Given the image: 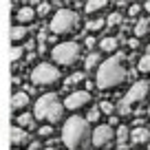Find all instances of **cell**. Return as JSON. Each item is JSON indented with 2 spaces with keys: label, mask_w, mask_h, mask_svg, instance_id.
Listing matches in <instances>:
<instances>
[{
  "label": "cell",
  "mask_w": 150,
  "mask_h": 150,
  "mask_svg": "<svg viewBox=\"0 0 150 150\" xmlns=\"http://www.w3.org/2000/svg\"><path fill=\"white\" fill-rule=\"evenodd\" d=\"M128 57H130V53H117V55L108 57L99 64L97 80H95L99 91H110L128 80V71L124 66V60H128Z\"/></svg>",
  "instance_id": "obj_1"
},
{
  "label": "cell",
  "mask_w": 150,
  "mask_h": 150,
  "mask_svg": "<svg viewBox=\"0 0 150 150\" xmlns=\"http://www.w3.org/2000/svg\"><path fill=\"white\" fill-rule=\"evenodd\" d=\"M62 141L69 150H88L91 146V126L86 124L84 117L73 115L66 119L64 128H62Z\"/></svg>",
  "instance_id": "obj_2"
},
{
  "label": "cell",
  "mask_w": 150,
  "mask_h": 150,
  "mask_svg": "<svg viewBox=\"0 0 150 150\" xmlns=\"http://www.w3.org/2000/svg\"><path fill=\"white\" fill-rule=\"evenodd\" d=\"M64 117V104L57 99L55 93H44L38 97L35 108H33V119H44L49 124H57Z\"/></svg>",
  "instance_id": "obj_3"
},
{
  "label": "cell",
  "mask_w": 150,
  "mask_h": 150,
  "mask_svg": "<svg viewBox=\"0 0 150 150\" xmlns=\"http://www.w3.org/2000/svg\"><path fill=\"white\" fill-rule=\"evenodd\" d=\"M80 27V16L73 9H60L55 11V16L49 22V29L53 31V35H71L77 31Z\"/></svg>",
  "instance_id": "obj_4"
},
{
  "label": "cell",
  "mask_w": 150,
  "mask_h": 150,
  "mask_svg": "<svg viewBox=\"0 0 150 150\" xmlns=\"http://www.w3.org/2000/svg\"><path fill=\"white\" fill-rule=\"evenodd\" d=\"M82 55V47L77 42H57L51 49V57L60 66H73Z\"/></svg>",
  "instance_id": "obj_5"
},
{
  "label": "cell",
  "mask_w": 150,
  "mask_h": 150,
  "mask_svg": "<svg viewBox=\"0 0 150 150\" xmlns=\"http://www.w3.org/2000/svg\"><path fill=\"white\" fill-rule=\"evenodd\" d=\"M60 71L55 64H49V62H40L35 69L31 71V82L33 86H55L60 82Z\"/></svg>",
  "instance_id": "obj_6"
},
{
  "label": "cell",
  "mask_w": 150,
  "mask_h": 150,
  "mask_svg": "<svg viewBox=\"0 0 150 150\" xmlns=\"http://www.w3.org/2000/svg\"><path fill=\"white\" fill-rule=\"evenodd\" d=\"M112 141H115V130H112L108 124H99V126L91 132V144L97 150H104V148H108V146H112Z\"/></svg>",
  "instance_id": "obj_7"
},
{
  "label": "cell",
  "mask_w": 150,
  "mask_h": 150,
  "mask_svg": "<svg viewBox=\"0 0 150 150\" xmlns=\"http://www.w3.org/2000/svg\"><path fill=\"white\" fill-rule=\"evenodd\" d=\"M148 91H150L148 82H132V88H128V93L124 95L122 104L128 106V108H132V104H144Z\"/></svg>",
  "instance_id": "obj_8"
},
{
  "label": "cell",
  "mask_w": 150,
  "mask_h": 150,
  "mask_svg": "<svg viewBox=\"0 0 150 150\" xmlns=\"http://www.w3.org/2000/svg\"><path fill=\"white\" fill-rule=\"evenodd\" d=\"M62 104H64V110H80V108H84V106L91 104V93L88 91H75V93H71Z\"/></svg>",
  "instance_id": "obj_9"
},
{
  "label": "cell",
  "mask_w": 150,
  "mask_h": 150,
  "mask_svg": "<svg viewBox=\"0 0 150 150\" xmlns=\"http://www.w3.org/2000/svg\"><path fill=\"white\" fill-rule=\"evenodd\" d=\"M31 135H29L27 130H22V128H18V126H13L11 128V146H16V148H27L29 144H31Z\"/></svg>",
  "instance_id": "obj_10"
},
{
  "label": "cell",
  "mask_w": 150,
  "mask_h": 150,
  "mask_svg": "<svg viewBox=\"0 0 150 150\" xmlns=\"http://www.w3.org/2000/svg\"><path fill=\"white\" fill-rule=\"evenodd\" d=\"M16 20H18L20 27H27V24H31L33 20H35V9H31L29 5L20 7V9L16 11Z\"/></svg>",
  "instance_id": "obj_11"
},
{
  "label": "cell",
  "mask_w": 150,
  "mask_h": 150,
  "mask_svg": "<svg viewBox=\"0 0 150 150\" xmlns=\"http://www.w3.org/2000/svg\"><path fill=\"white\" fill-rule=\"evenodd\" d=\"M130 141L135 146H146L150 141V130L146 126H139V128H132L130 130Z\"/></svg>",
  "instance_id": "obj_12"
},
{
  "label": "cell",
  "mask_w": 150,
  "mask_h": 150,
  "mask_svg": "<svg viewBox=\"0 0 150 150\" xmlns=\"http://www.w3.org/2000/svg\"><path fill=\"white\" fill-rule=\"evenodd\" d=\"M29 102H31V97H29L24 91H18V93H13V97H11V108L24 112V108L29 106Z\"/></svg>",
  "instance_id": "obj_13"
},
{
  "label": "cell",
  "mask_w": 150,
  "mask_h": 150,
  "mask_svg": "<svg viewBox=\"0 0 150 150\" xmlns=\"http://www.w3.org/2000/svg\"><path fill=\"white\" fill-rule=\"evenodd\" d=\"M16 126L29 132L31 128H35V119H33V115H31V112H27V110H24V112H20L18 117H16Z\"/></svg>",
  "instance_id": "obj_14"
},
{
  "label": "cell",
  "mask_w": 150,
  "mask_h": 150,
  "mask_svg": "<svg viewBox=\"0 0 150 150\" xmlns=\"http://www.w3.org/2000/svg\"><path fill=\"white\" fill-rule=\"evenodd\" d=\"M117 47H119V42H117V38H112V35H106L104 40H99V49L104 53H115Z\"/></svg>",
  "instance_id": "obj_15"
},
{
  "label": "cell",
  "mask_w": 150,
  "mask_h": 150,
  "mask_svg": "<svg viewBox=\"0 0 150 150\" xmlns=\"http://www.w3.org/2000/svg\"><path fill=\"white\" fill-rule=\"evenodd\" d=\"M148 33H150V18H139L135 24V38L139 40V38L148 35Z\"/></svg>",
  "instance_id": "obj_16"
},
{
  "label": "cell",
  "mask_w": 150,
  "mask_h": 150,
  "mask_svg": "<svg viewBox=\"0 0 150 150\" xmlns=\"http://www.w3.org/2000/svg\"><path fill=\"white\" fill-rule=\"evenodd\" d=\"M128 139H130V130H128V126H119L117 128V132H115V141H117V146L119 148H124V146L128 144Z\"/></svg>",
  "instance_id": "obj_17"
},
{
  "label": "cell",
  "mask_w": 150,
  "mask_h": 150,
  "mask_svg": "<svg viewBox=\"0 0 150 150\" xmlns=\"http://www.w3.org/2000/svg\"><path fill=\"white\" fill-rule=\"evenodd\" d=\"M106 7H108V0H88L84 5V9H86V13H97V11L106 9Z\"/></svg>",
  "instance_id": "obj_18"
},
{
  "label": "cell",
  "mask_w": 150,
  "mask_h": 150,
  "mask_svg": "<svg viewBox=\"0 0 150 150\" xmlns=\"http://www.w3.org/2000/svg\"><path fill=\"white\" fill-rule=\"evenodd\" d=\"M102 64V53H88V55H86V60H84V69L86 71H93L95 66H99Z\"/></svg>",
  "instance_id": "obj_19"
},
{
  "label": "cell",
  "mask_w": 150,
  "mask_h": 150,
  "mask_svg": "<svg viewBox=\"0 0 150 150\" xmlns=\"http://www.w3.org/2000/svg\"><path fill=\"white\" fill-rule=\"evenodd\" d=\"M84 77H86L84 73H73V75H69V77L64 80V88H73V86H77L80 82H84Z\"/></svg>",
  "instance_id": "obj_20"
},
{
  "label": "cell",
  "mask_w": 150,
  "mask_h": 150,
  "mask_svg": "<svg viewBox=\"0 0 150 150\" xmlns=\"http://www.w3.org/2000/svg\"><path fill=\"white\" fill-rule=\"evenodd\" d=\"M29 35V29L27 27H13L11 29V40H13V42H20V40H24V38Z\"/></svg>",
  "instance_id": "obj_21"
},
{
  "label": "cell",
  "mask_w": 150,
  "mask_h": 150,
  "mask_svg": "<svg viewBox=\"0 0 150 150\" xmlns=\"http://www.w3.org/2000/svg\"><path fill=\"white\" fill-rule=\"evenodd\" d=\"M104 22H106L108 29H112V27H117V24H122L124 18H122V13H119V11H112L110 16H106V20H104Z\"/></svg>",
  "instance_id": "obj_22"
},
{
  "label": "cell",
  "mask_w": 150,
  "mask_h": 150,
  "mask_svg": "<svg viewBox=\"0 0 150 150\" xmlns=\"http://www.w3.org/2000/svg\"><path fill=\"white\" fill-rule=\"evenodd\" d=\"M104 27H106L104 18H91L88 22H86V29H88V31H102Z\"/></svg>",
  "instance_id": "obj_23"
},
{
  "label": "cell",
  "mask_w": 150,
  "mask_h": 150,
  "mask_svg": "<svg viewBox=\"0 0 150 150\" xmlns=\"http://www.w3.org/2000/svg\"><path fill=\"white\" fill-rule=\"evenodd\" d=\"M99 117H102V112H99V108H97V106H91L84 119H86V124H95V122H99Z\"/></svg>",
  "instance_id": "obj_24"
},
{
  "label": "cell",
  "mask_w": 150,
  "mask_h": 150,
  "mask_svg": "<svg viewBox=\"0 0 150 150\" xmlns=\"http://www.w3.org/2000/svg\"><path fill=\"white\" fill-rule=\"evenodd\" d=\"M137 71L139 73H150V55H141L137 62Z\"/></svg>",
  "instance_id": "obj_25"
},
{
  "label": "cell",
  "mask_w": 150,
  "mask_h": 150,
  "mask_svg": "<svg viewBox=\"0 0 150 150\" xmlns=\"http://www.w3.org/2000/svg\"><path fill=\"white\" fill-rule=\"evenodd\" d=\"M22 53H24L22 47H13V49H11V62H13V71L18 69V62H20V57H22Z\"/></svg>",
  "instance_id": "obj_26"
},
{
  "label": "cell",
  "mask_w": 150,
  "mask_h": 150,
  "mask_svg": "<svg viewBox=\"0 0 150 150\" xmlns=\"http://www.w3.org/2000/svg\"><path fill=\"white\" fill-rule=\"evenodd\" d=\"M49 11H51V5H49V2H40L38 9H35V18H47Z\"/></svg>",
  "instance_id": "obj_27"
},
{
  "label": "cell",
  "mask_w": 150,
  "mask_h": 150,
  "mask_svg": "<svg viewBox=\"0 0 150 150\" xmlns=\"http://www.w3.org/2000/svg\"><path fill=\"white\" fill-rule=\"evenodd\" d=\"M97 108H99V112H104V115H112V110H115V106H112L110 102H102Z\"/></svg>",
  "instance_id": "obj_28"
},
{
  "label": "cell",
  "mask_w": 150,
  "mask_h": 150,
  "mask_svg": "<svg viewBox=\"0 0 150 150\" xmlns=\"http://www.w3.org/2000/svg\"><path fill=\"white\" fill-rule=\"evenodd\" d=\"M53 135V126H40L38 128V137H51Z\"/></svg>",
  "instance_id": "obj_29"
},
{
  "label": "cell",
  "mask_w": 150,
  "mask_h": 150,
  "mask_svg": "<svg viewBox=\"0 0 150 150\" xmlns=\"http://www.w3.org/2000/svg\"><path fill=\"white\" fill-rule=\"evenodd\" d=\"M139 13H141V5H130L128 7V16H130V18H137Z\"/></svg>",
  "instance_id": "obj_30"
},
{
  "label": "cell",
  "mask_w": 150,
  "mask_h": 150,
  "mask_svg": "<svg viewBox=\"0 0 150 150\" xmlns=\"http://www.w3.org/2000/svg\"><path fill=\"white\" fill-rule=\"evenodd\" d=\"M117 112H119V115H124V117H126V115H132V108L124 106V104L119 102V104H117Z\"/></svg>",
  "instance_id": "obj_31"
},
{
  "label": "cell",
  "mask_w": 150,
  "mask_h": 150,
  "mask_svg": "<svg viewBox=\"0 0 150 150\" xmlns=\"http://www.w3.org/2000/svg\"><path fill=\"white\" fill-rule=\"evenodd\" d=\"M86 47L93 51V49L97 47V38H95V35H86Z\"/></svg>",
  "instance_id": "obj_32"
},
{
  "label": "cell",
  "mask_w": 150,
  "mask_h": 150,
  "mask_svg": "<svg viewBox=\"0 0 150 150\" xmlns=\"http://www.w3.org/2000/svg\"><path fill=\"white\" fill-rule=\"evenodd\" d=\"M128 47H130V49H139V40H137V38H132V40H128Z\"/></svg>",
  "instance_id": "obj_33"
},
{
  "label": "cell",
  "mask_w": 150,
  "mask_h": 150,
  "mask_svg": "<svg viewBox=\"0 0 150 150\" xmlns=\"http://www.w3.org/2000/svg\"><path fill=\"white\" fill-rule=\"evenodd\" d=\"M24 150H40V141H31V144H29Z\"/></svg>",
  "instance_id": "obj_34"
},
{
  "label": "cell",
  "mask_w": 150,
  "mask_h": 150,
  "mask_svg": "<svg viewBox=\"0 0 150 150\" xmlns=\"http://www.w3.org/2000/svg\"><path fill=\"white\" fill-rule=\"evenodd\" d=\"M38 53H40V55H44V53H47V44H44V42H40V47H38Z\"/></svg>",
  "instance_id": "obj_35"
},
{
  "label": "cell",
  "mask_w": 150,
  "mask_h": 150,
  "mask_svg": "<svg viewBox=\"0 0 150 150\" xmlns=\"http://www.w3.org/2000/svg\"><path fill=\"white\" fill-rule=\"evenodd\" d=\"M117 124H119L117 117H110V119H108V126H110V128H112V126H117Z\"/></svg>",
  "instance_id": "obj_36"
},
{
  "label": "cell",
  "mask_w": 150,
  "mask_h": 150,
  "mask_svg": "<svg viewBox=\"0 0 150 150\" xmlns=\"http://www.w3.org/2000/svg\"><path fill=\"white\" fill-rule=\"evenodd\" d=\"M141 9H146V11H148V13H150V0H148V2H146L144 7H141Z\"/></svg>",
  "instance_id": "obj_37"
},
{
  "label": "cell",
  "mask_w": 150,
  "mask_h": 150,
  "mask_svg": "<svg viewBox=\"0 0 150 150\" xmlns=\"http://www.w3.org/2000/svg\"><path fill=\"white\" fill-rule=\"evenodd\" d=\"M146 55H150V47H148V49H146Z\"/></svg>",
  "instance_id": "obj_38"
},
{
  "label": "cell",
  "mask_w": 150,
  "mask_h": 150,
  "mask_svg": "<svg viewBox=\"0 0 150 150\" xmlns=\"http://www.w3.org/2000/svg\"><path fill=\"white\" fill-rule=\"evenodd\" d=\"M119 150H130V148H128V146H124V148H119Z\"/></svg>",
  "instance_id": "obj_39"
},
{
  "label": "cell",
  "mask_w": 150,
  "mask_h": 150,
  "mask_svg": "<svg viewBox=\"0 0 150 150\" xmlns=\"http://www.w3.org/2000/svg\"><path fill=\"white\" fill-rule=\"evenodd\" d=\"M44 150H57V148H44Z\"/></svg>",
  "instance_id": "obj_40"
},
{
  "label": "cell",
  "mask_w": 150,
  "mask_h": 150,
  "mask_svg": "<svg viewBox=\"0 0 150 150\" xmlns=\"http://www.w3.org/2000/svg\"><path fill=\"white\" fill-rule=\"evenodd\" d=\"M148 117H150V106H148Z\"/></svg>",
  "instance_id": "obj_41"
},
{
  "label": "cell",
  "mask_w": 150,
  "mask_h": 150,
  "mask_svg": "<svg viewBox=\"0 0 150 150\" xmlns=\"http://www.w3.org/2000/svg\"><path fill=\"white\" fill-rule=\"evenodd\" d=\"M148 150H150V141H148Z\"/></svg>",
  "instance_id": "obj_42"
}]
</instances>
